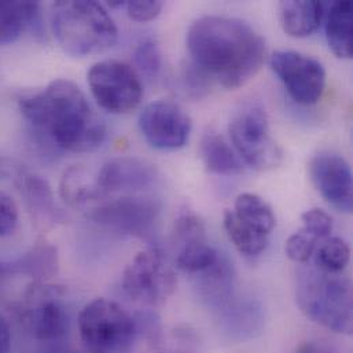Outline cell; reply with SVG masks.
Wrapping results in <instances>:
<instances>
[{"label":"cell","mask_w":353,"mask_h":353,"mask_svg":"<svg viewBox=\"0 0 353 353\" xmlns=\"http://www.w3.org/2000/svg\"><path fill=\"white\" fill-rule=\"evenodd\" d=\"M187 48L192 63L224 88L245 85L265 61V40L243 19L205 15L191 23Z\"/></svg>","instance_id":"6da1fadb"},{"label":"cell","mask_w":353,"mask_h":353,"mask_svg":"<svg viewBox=\"0 0 353 353\" xmlns=\"http://www.w3.org/2000/svg\"><path fill=\"white\" fill-rule=\"evenodd\" d=\"M18 105L25 120L61 150L90 153L106 139L103 121L70 80H54L44 90L19 98Z\"/></svg>","instance_id":"7a4b0ae2"},{"label":"cell","mask_w":353,"mask_h":353,"mask_svg":"<svg viewBox=\"0 0 353 353\" xmlns=\"http://www.w3.org/2000/svg\"><path fill=\"white\" fill-rule=\"evenodd\" d=\"M51 23L57 41L69 55H98L114 46L119 30L106 8L92 0L54 3Z\"/></svg>","instance_id":"3957f363"},{"label":"cell","mask_w":353,"mask_h":353,"mask_svg":"<svg viewBox=\"0 0 353 353\" xmlns=\"http://www.w3.org/2000/svg\"><path fill=\"white\" fill-rule=\"evenodd\" d=\"M296 300L315 323L334 333H352V286L347 276L315 265L301 267L296 275Z\"/></svg>","instance_id":"277c9868"},{"label":"cell","mask_w":353,"mask_h":353,"mask_svg":"<svg viewBox=\"0 0 353 353\" xmlns=\"http://www.w3.org/2000/svg\"><path fill=\"white\" fill-rule=\"evenodd\" d=\"M79 334L90 353H124L137 336L135 319L116 301L95 299L77 319Z\"/></svg>","instance_id":"5b68a950"},{"label":"cell","mask_w":353,"mask_h":353,"mask_svg":"<svg viewBox=\"0 0 353 353\" xmlns=\"http://www.w3.org/2000/svg\"><path fill=\"white\" fill-rule=\"evenodd\" d=\"M228 132L236 153L250 168L270 171L281 165L283 152L272 139L265 109L259 102L242 105L232 116Z\"/></svg>","instance_id":"8992f818"},{"label":"cell","mask_w":353,"mask_h":353,"mask_svg":"<svg viewBox=\"0 0 353 353\" xmlns=\"http://www.w3.org/2000/svg\"><path fill=\"white\" fill-rule=\"evenodd\" d=\"M125 294L145 305H161L176 290V272L157 248L138 253L127 265L121 281Z\"/></svg>","instance_id":"52a82bcc"},{"label":"cell","mask_w":353,"mask_h":353,"mask_svg":"<svg viewBox=\"0 0 353 353\" xmlns=\"http://www.w3.org/2000/svg\"><path fill=\"white\" fill-rule=\"evenodd\" d=\"M88 85L98 105L113 114L135 110L143 97V85L138 72L128 63L106 59L91 66Z\"/></svg>","instance_id":"ba28073f"},{"label":"cell","mask_w":353,"mask_h":353,"mask_svg":"<svg viewBox=\"0 0 353 353\" xmlns=\"http://www.w3.org/2000/svg\"><path fill=\"white\" fill-rule=\"evenodd\" d=\"M19 314L28 333L40 343L61 341L69 332L65 293L58 286L32 285L23 294Z\"/></svg>","instance_id":"9c48e42d"},{"label":"cell","mask_w":353,"mask_h":353,"mask_svg":"<svg viewBox=\"0 0 353 353\" xmlns=\"http://www.w3.org/2000/svg\"><path fill=\"white\" fill-rule=\"evenodd\" d=\"M88 217L108 228L143 235L157 221L161 206L153 196L137 194L105 196L87 210Z\"/></svg>","instance_id":"30bf717a"},{"label":"cell","mask_w":353,"mask_h":353,"mask_svg":"<svg viewBox=\"0 0 353 353\" xmlns=\"http://www.w3.org/2000/svg\"><path fill=\"white\" fill-rule=\"evenodd\" d=\"M271 69L297 103L315 105L322 98L326 70L318 59L297 51L281 50L272 54Z\"/></svg>","instance_id":"8fae6325"},{"label":"cell","mask_w":353,"mask_h":353,"mask_svg":"<svg viewBox=\"0 0 353 353\" xmlns=\"http://www.w3.org/2000/svg\"><path fill=\"white\" fill-rule=\"evenodd\" d=\"M139 128L152 148L179 150L188 142L191 120L175 102L160 99L143 108L139 114Z\"/></svg>","instance_id":"7c38bea8"},{"label":"cell","mask_w":353,"mask_h":353,"mask_svg":"<svg viewBox=\"0 0 353 353\" xmlns=\"http://www.w3.org/2000/svg\"><path fill=\"white\" fill-rule=\"evenodd\" d=\"M308 170L314 185L333 208L352 212V171L343 156L322 152L311 159Z\"/></svg>","instance_id":"4fadbf2b"},{"label":"cell","mask_w":353,"mask_h":353,"mask_svg":"<svg viewBox=\"0 0 353 353\" xmlns=\"http://www.w3.org/2000/svg\"><path fill=\"white\" fill-rule=\"evenodd\" d=\"M176 267L190 274H201L219 260L217 250L209 243L203 221L195 214H183L174 225Z\"/></svg>","instance_id":"5bb4252c"},{"label":"cell","mask_w":353,"mask_h":353,"mask_svg":"<svg viewBox=\"0 0 353 353\" xmlns=\"http://www.w3.org/2000/svg\"><path fill=\"white\" fill-rule=\"evenodd\" d=\"M156 167L135 157H121L106 163L95 177L101 199L117 194L130 195L146 191L157 181ZM99 199V201H101Z\"/></svg>","instance_id":"9a60e30c"},{"label":"cell","mask_w":353,"mask_h":353,"mask_svg":"<svg viewBox=\"0 0 353 353\" xmlns=\"http://www.w3.org/2000/svg\"><path fill=\"white\" fill-rule=\"evenodd\" d=\"M323 4L316 0H285L279 3L282 29L292 37H308L318 30Z\"/></svg>","instance_id":"2e32d148"},{"label":"cell","mask_w":353,"mask_h":353,"mask_svg":"<svg viewBox=\"0 0 353 353\" xmlns=\"http://www.w3.org/2000/svg\"><path fill=\"white\" fill-rule=\"evenodd\" d=\"M40 17L37 1H0V44L18 40Z\"/></svg>","instance_id":"e0dca14e"},{"label":"cell","mask_w":353,"mask_h":353,"mask_svg":"<svg viewBox=\"0 0 353 353\" xmlns=\"http://www.w3.org/2000/svg\"><path fill=\"white\" fill-rule=\"evenodd\" d=\"M352 3L350 0L336 1L330 7L326 23L327 43L337 58L353 57Z\"/></svg>","instance_id":"ac0fdd59"},{"label":"cell","mask_w":353,"mask_h":353,"mask_svg":"<svg viewBox=\"0 0 353 353\" xmlns=\"http://www.w3.org/2000/svg\"><path fill=\"white\" fill-rule=\"evenodd\" d=\"M201 157L210 174L220 176H235L243 172V167L232 148L219 135L209 132L201 142Z\"/></svg>","instance_id":"d6986e66"},{"label":"cell","mask_w":353,"mask_h":353,"mask_svg":"<svg viewBox=\"0 0 353 353\" xmlns=\"http://www.w3.org/2000/svg\"><path fill=\"white\" fill-rule=\"evenodd\" d=\"M19 190L29 209L41 223H54L61 217L51 187L46 180L32 174H19Z\"/></svg>","instance_id":"ffe728a7"},{"label":"cell","mask_w":353,"mask_h":353,"mask_svg":"<svg viewBox=\"0 0 353 353\" xmlns=\"http://www.w3.org/2000/svg\"><path fill=\"white\" fill-rule=\"evenodd\" d=\"M61 196L68 205L81 210H88L101 199L95 180L80 165H73L65 171L61 180Z\"/></svg>","instance_id":"44dd1931"},{"label":"cell","mask_w":353,"mask_h":353,"mask_svg":"<svg viewBox=\"0 0 353 353\" xmlns=\"http://www.w3.org/2000/svg\"><path fill=\"white\" fill-rule=\"evenodd\" d=\"M224 228L236 250L248 259L259 257L268 245V235L243 223L232 210L224 212Z\"/></svg>","instance_id":"7402d4cb"},{"label":"cell","mask_w":353,"mask_h":353,"mask_svg":"<svg viewBox=\"0 0 353 353\" xmlns=\"http://www.w3.org/2000/svg\"><path fill=\"white\" fill-rule=\"evenodd\" d=\"M232 212L243 223L268 236L276 224L272 208L261 196L252 192L239 194L235 199Z\"/></svg>","instance_id":"603a6c76"},{"label":"cell","mask_w":353,"mask_h":353,"mask_svg":"<svg viewBox=\"0 0 353 353\" xmlns=\"http://www.w3.org/2000/svg\"><path fill=\"white\" fill-rule=\"evenodd\" d=\"M314 254L316 268L332 274H341L350 263L351 249L343 238L329 236L316 246Z\"/></svg>","instance_id":"cb8c5ba5"},{"label":"cell","mask_w":353,"mask_h":353,"mask_svg":"<svg viewBox=\"0 0 353 353\" xmlns=\"http://www.w3.org/2000/svg\"><path fill=\"white\" fill-rule=\"evenodd\" d=\"M10 268L40 279L52 276L58 268L57 250L50 245H39Z\"/></svg>","instance_id":"d4e9b609"},{"label":"cell","mask_w":353,"mask_h":353,"mask_svg":"<svg viewBox=\"0 0 353 353\" xmlns=\"http://www.w3.org/2000/svg\"><path fill=\"white\" fill-rule=\"evenodd\" d=\"M134 61L139 72L149 80H154L160 76L163 59L159 44L153 39H145L138 44L134 54Z\"/></svg>","instance_id":"484cf974"},{"label":"cell","mask_w":353,"mask_h":353,"mask_svg":"<svg viewBox=\"0 0 353 353\" xmlns=\"http://www.w3.org/2000/svg\"><path fill=\"white\" fill-rule=\"evenodd\" d=\"M318 246V239L308 235L303 230L290 235L286 241V254L297 264H307L314 256Z\"/></svg>","instance_id":"4316f807"},{"label":"cell","mask_w":353,"mask_h":353,"mask_svg":"<svg viewBox=\"0 0 353 353\" xmlns=\"http://www.w3.org/2000/svg\"><path fill=\"white\" fill-rule=\"evenodd\" d=\"M301 220L304 224L303 231L307 232L308 235L316 238L318 241H323V239L329 238L333 231L332 216L319 208H314V209L304 212L301 214Z\"/></svg>","instance_id":"83f0119b"},{"label":"cell","mask_w":353,"mask_h":353,"mask_svg":"<svg viewBox=\"0 0 353 353\" xmlns=\"http://www.w3.org/2000/svg\"><path fill=\"white\" fill-rule=\"evenodd\" d=\"M18 206L15 201L0 190V238L14 232L18 224Z\"/></svg>","instance_id":"f1b7e54d"},{"label":"cell","mask_w":353,"mask_h":353,"mask_svg":"<svg viewBox=\"0 0 353 353\" xmlns=\"http://www.w3.org/2000/svg\"><path fill=\"white\" fill-rule=\"evenodd\" d=\"M130 18L137 22H148L157 18L164 7L160 0H135L125 3Z\"/></svg>","instance_id":"f546056e"},{"label":"cell","mask_w":353,"mask_h":353,"mask_svg":"<svg viewBox=\"0 0 353 353\" xmlns=\"http://www.w3.org/2000/svg\"><path fill=\"white\" fill-rule=\"evenodd\" d=\"M185 87L190 91L191 95L201 98L202 95H205L210 87V79L199 69L196 68L194 63H191L187 70H185Z\"/></svg>","instance_id":"4dcf8cb0"},{"label":"cell","mask_w":353,"mask_h":353,"mask_svg":"<svg viewBox=\"0 0 353 353\" xmlns=\"http://www.w3.org/2000/svg\"><path fill=\"white\" fill-rule=\"evenodd\" d=\"M11 350V332L7 321L0 314V353H10Z\"/></svg>","instance_id":"1f68e13d"},{"label":"cell","mask_w":353,"mask_h":353,"mask_svg":"<svg viewBox=\"0 0 353 353\" xmlns=\"http://www.w3.org/2000/svg\"><path fill=\"white\" fill-rule=\"evenodd\" d=\"M297 353H329L323 347L315 344V343H305L303 344Z\"/></svg>","instance_id":"d6a6232c"},{"label":"cell","mask_w":353,"mask_h":353,"mask_svg":"<svg viewBox=\"0 0 353 353\" xmlns=\"http://www.w3.org/2000/svg\"><path fill=\"white\" fill-rule=\"evenodd\" d=\"M11 271V268L10 267H7L6 264H3V263H0V282H1V279L8 274Z\"/></svg>","instance_id":"836d02e7"}]
</instances>
